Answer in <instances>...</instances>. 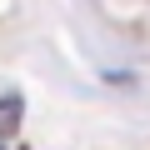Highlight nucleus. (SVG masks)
I'll list each match as a JSON object with an SVG mask.
<instances>
[{"label":"nucleus","instance_id":"nucleus-1","mask_svg":"<svg viewBox=\"0 0 150 150\" xmlns=\"http://www.w3.org/2000/svg\"><path fill=\"white\" fill-rule=\"evenodd\" d=\"M20 115H25V100L10 90V95H0V135H15L20 130Z\"/></svg>","mask_w":150,"mask_h":150},{"label":"nucleus","instance_id":"nucleus-2","mask_svg":"<svg viewBox=\"0 0 150 150\" xmlns=\"http://www.w3.org/2000/svg\"><path fill=\"white\" fill-rule=\"evenodd\" d=\"M0 150H5V145H0Z\"/></svg>","mask_w":150,"mask_h":150}]
</instances>
